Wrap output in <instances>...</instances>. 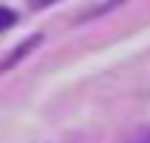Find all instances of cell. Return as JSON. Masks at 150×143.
Segmentation results:
<instances>
[{"mask_svg": "<svg viewBox=\"0 0 150 143\" xmlns=\"http://www.w3.org/2000/svg\"><path fill=\"white\" fill-rule=\"evenodd\" d=\"M16 12L12 9H6V6H0V31H6V28H12V24H16Z\"/></svg>", "mask_w": 150, "mask_h": 143, "instance_id": "1", "label": "cell"}, {"mask_svg": "<svg viewBox=\"0 0 150 143\" xmlns=\"http://www.w3.org/2000/svg\"><path fill=\"white\" fill-rule=\"evenodd\" d=\"M147 143H150V140H147Z\"/></svg>", "mask_w": 150, "mask_h": 143, "instance_id": "2", "label": "cell"}]
</instances>
